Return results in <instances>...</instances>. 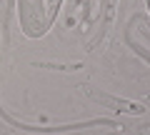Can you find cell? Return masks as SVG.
<instances>
[{
    "mask_svg": "<svg viewBox=\"0 0 150 135\" xmlns=\"http://www.w3.org/2000/svg\"><path fill=\"white\" fill-rule=\"evenodd\" d=\"M18 18L28 38H43L50 28L45 0H18Z\"/></svg>",
    "mask_w": 150,
    "mask_h": 135,
    "instance_id": "obj_1",
    "label": "cell"
},
{
    "mask_svg": "<svg viewBox=\"0 0 150 135\" xmlns=\"http://www.w3.org/2000/svg\"><path fill=\"white\" fill-rule=\"evenodd\" d=\"M0 118L8 120L13 128H20L28 130V133H73V130H85V128H98V125H105V128H115V120L112 118H93V120H83V123H63V125H30V123H23V120L13 118L3 105H0Z\"/></svg>",
    "mask_w": 150,
    "mask_h": 135,
    "instance_id": "obj_2",
    "label": "cell"
},
{
    "mask_svg": "<svg viewBox=\"0 0 150 135\" xmlns=\"http://www.w3.org/2000/svg\"><path fill=\"white\" fill-rule=\"evenodd\" d=\"M85 95L90 98V100H95L98 105H103V108L112 110V113H120V115H143V113H145V105H143V103L125 100V98L110 95V93L95 90V88H85Z\"/></svg>",
    "mask_w": 150,
    "mask_h": 135,
    "instance_id": "obj_3",
    "label": "cell"
},
{
    "mask_svg": "<svg viewBox=\"0 0 150 135\" xmlns=\"http://www.w3.org/2000/svg\"><path fill=\"white\" fill-rule=\"evenodd\" d=\"M115 15H118V0H103L100 3V28H98L95 38L88 43V48H95L98 43H103L108 35V30L112 28V23H115Z\"/></svg>",
    "mask_w": 150,
    "mask_h": 135,
    "instance_id": "obj_4",
    "label": "cell"
},
{
    "mask_svg": "<svg viewBox=\"0 0 150 135\" xmlns=\"http://www.w3.org/2000/svg\"><path fill=\"white\" fill-rule=\"evenodd\" d=\"M125 43H128L130 48H133V53H138L143 60H148V63H150V50H148V48H143L140 43H135V40H133V35H130V30L125 33Z\"/></svg>",
    "mask_w": 150,
    "mask_h": 135,
    "instance_id": "obj_5",
    "label": "cell"
},
{
    "mask_svg": "<svg viewBox=\"0 0 150 135\" xmlns=\"http://www.w3.org/2000/svg\"><path fill=\"white\" fill-rule=\"evenodd\" d=\"M45 5H48V20H50V25H53V20L58 18V13H60L63 0H45Z\"/></svg>",
    "mask_w": 150,
    "mask_h": 135,
    "instance_id": "obj_6",
    "label": "cell"
},
{
    "mask_svg": "<svg viewBox=\"0 0 150 135\" xmlns=\"http://www.w3.org/2000/svg\"><path fill=\"white\" fill-rule=\"evenodd\" d=\"M135 23H140V33H143L145 38L150 40V28H148V20H145V18L140 15V18H135Z\"/></svg>",
    "mask_w": 150,
    "mask_h": 135,
    "instance_id": "obj_7",
    "label": "cell"
},
{
    "mask_svg": "<svg viewBox=\"0 0 150 135\" xmlns=\"http://www.w3.org/2000/svg\"><path fill=\"white\" fill-rule=\"evenodd\" d=\"M110 135H123V133H110Z\"/></svg>",
    "mask_w": 150,
    "mask_h": 135,
    "instance_id": "obj_8",
    "label": "cell"
},
{
    "mask_svg": "<svg viewBox=\"0 0 150 135\" xmlns=\"http://www.w3.org/2000/svg\"><path fill=\"white\" fill-rule=\"evenodd\" d=\"M145 98H148V100H150V93H148V95H145Z\"/></svg>",
    "mask_w": 150,
    "mask_h": 135,
    "instance_id": "obj_9",
    "label": "cell"
},
{
    "mask_svg": "<svg viewBox=\"0 0 150 135\" xmlns=\"http://www.w3.org/2000/svg\"><path fill=\"white\" fill-rule=\"evenodd\" d=\"M148 8H150V0H148Z\"/></svg>",
    "mask_w": 150,
    "mask_h": 135,
    "instance_id": "obj_10",
    "label": "cell"
}]
</instances>
